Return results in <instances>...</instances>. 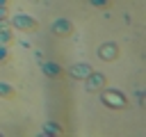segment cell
<instances>
[{
  "label": "cell",
  "mask_w": 146,
  "mask_h": 137,
  "mask_svg": "<svg viewBox=\"0 0 146 137\" xmlns=\"http://www.w3.org/2000/svg\"><path fill=\"white\" fill-rule=\"evenodd\" d=\"M41 71H43L48 78H59V75H62V66L55 64V62H43V59H41Z\"/></svg>",
  "instance_id": "52a82bcc"
},
{
  "label": "cell",
  "mask_w": 146,
  "mask_h": 137,
  "mask_svg": "<svg viewBox=\"0 0 146 137\" xmlns=\"http://www.w3.org/2000/svg\"><path fill=\"white\" fill-rule=\"evenodd\" d=\"M9 16V11H7V7H0V18H7Z\"/></svg>",
  "instance_id": "4fadbf2b"
},
{
  "label": "cell",
  "mask_w": 146,
  "mask_h": 137,
  "mask_svg": "<svg viewBox=\"0 0 146 137\" xmlns=\"http://www.w3.org/2000/svg\"><path fill=\"white\" fill-rule=\"evenodd\" d=\"M98 57H100L103 62H114V59L119 57V46H116L114 41H105V43L98 48Z\"/></svg>",
  "instance_id": "277c9868"
},
{
  "label": "cell",
  "mask_w": 146,
  "mask_h": 137,
  "mask_svg": "<svg viewBox=\"0 0 146 137\" xmlns=\"http://www.w3.org/2000/svg\"><path fill=\"white\" fill-rule=\"evenodd\" d=\"M5 27H9V23H7V18H0V30H5Z\"/></svg>",
  "instance_id": "5bb4252c"
},
{
  "label": "cell",
  "mask_w": 146,
  "mask_h": 137,
  "mask_svg": "<svg viewBox=\"0 0 146 137\" xmlns=\"http://www.w3.org/2000/svg\"><path fill=\"white\" fill-rule=\"evenodd\" d=\"M9 5V0H0V7H7Z\"/></svg>",
  "instance_id": "9a60e30c"
},
{
  "label": "cell",
  "mask_w": 146,
  "mask_h": 137,
  "mask_svg": "<svg viewBox=\"0 0 146 137\" xmlns=\"http://www.w3.org/2000/svg\"><path fill=\"white\" fill-rule=\"evenodd\" d=\"M9 59V48L7 46H0V64H5Z\"/></svg>",
  "instance_id": "7c38bea8"
},
{
  "label": "cell",
  "mask_w": 146,
  "mask_h": 137,
  "mask_svg": "<svg viewBox=\"0 0 146 137\" xmlns=\"http://www.w3.org/2000/svg\"><path fill=\"white\" fill-rule=\"evenodd\" d=\"M89 2H91V7H98V9L110 7V0H89Z\"/></svg>",
  "instance_id": "8fae6325"
},
{
  "label": "cell",
  "mask_w": 146,
  "mask_h": 137,
  "mask_svg": "<svg viewBox=\"0 0 146 137\" xmlns=\"http://www.w3.org/2000/svg\"><path fill=\"white\" fill-rule=\"evenodd\" d=\"M62 132H64V128L55 121H46L43 128H41V135H46V137H55V135H62Z\"/></svg>",
  "instance_id": "ba28073f"
},
{
  "label": "cell",
  "mask_w": 146,
  "mask_h": 137,
  "mask_svg": "<svg viewBox=\"0 0 146 137\" xmlns=\"http://www.w3.org/2000/svg\"><path fill=\"white\" fill-rule=\"evenodd\" d=\"M100 103L105 105V107H110V110H123L125 105H128V98H125V94L123 91H119V89H100Z\"/></svg>",
  "instance_id": "6da1fadb"
},
{
  "label": "cell",
  "mask_w": 146,
  "mask_h": 137,
  "mask_svg": "<svg viewBox=\"0 0 146 137\" xmlns=\"http://www.w3.org/2000/svg\"><path fill=\"white\" fill-rule=\"evenodd\" d=\"M0 98H5V100H14V98H16V89H14L9 82H0Z\"/></svg>",
  "instance_id": "9c48e42d"
},
{
  "label": "cell",
  "mask_w": 146,
  "mask_h": 137,
  "mask_svg": "<svg viewBox=\"0 0 146 137\" xmlns=\"http://www.w3.org/2000/svg\"><path fill=\"white\" fill-rule=\"evenodd\" d=\"M50 30H52V34H57V37H68V34H73V23H71L68 18H55Z\"/></svg>",
  "instance_id": "5b68a950"
},
{
  "label": "cell",
  "mask_w": 146,
  "mask_h": 137,
  "mask_svg": "<svg viewBox=\"0 0 146 137\" xmlns=\"http://www.w3.org/2000/svg\"><path fill=\"white\" fill-rule=\"evenodd\" d=\"M105 82H107L105 73H100V71H91V73L84 78V89H87V91H100V89L105 87Z\"/></svg>",
  "instance_id": "3957f363"
},
{
  "label": "cell",
  "mask_w": 146,
  "mask_h": 137,
  "mask_svg": "<svg viewBox=\"0 0 146 137\" xmlns=\"http://www.w3.org/2000/svg\"><path fill=\"white\" fill-rule=\"evenodd\" d=\"M9 27H16L18 32H34L39 27V21L27 16V14H16L9 18Z\"/></svg>",
  "instance_id": "7a4b0ae2"
},
{
  "label": "cell",
  "mask_w": 146,
  "mask_h": 137,
  "mask_svg": "<svg viewBox=\"0 0 146 137\" xmlns=\"http://www.w3.org/2000/svg\"><path fill=\"white\" fill-rule=\"evenodd\" d=\"M91 71H94V68H91V64H87V62H75V64H71V66H68L71 78H75V80H84Z\"/></svg>",
  "instance_id": "8992f818"
},
{
  "label": "cell",
  "mask_w": 146,
  "mask_h": 137,
  "mask_svg": "<svg viewBox=\"0 0 146 137\" xmlns=\"http://www.w3.org/2000/svg\"><path fill=\"white\" fill-rule=\"evenodd\" d=\"M11 41H14V34H11V30H9V27L0 30V46H9Z\"/></svg>",
  "instance_id": "30bf717a"
},
{
  "label": "cell",
  "mask_w": 146,
  "mask_h": 137,
  "mask_svg": "<svg viewBox=\"0 0 146 137\" xmlns=\"http://www.w3.org/2000/svg\"><path fill=\"white\" fill-rule=\"evenodd\" d=\"M30 2H36V0H30Z\"/></svg>",
  "instance_id": "2e32d148"
}]
</instances>
